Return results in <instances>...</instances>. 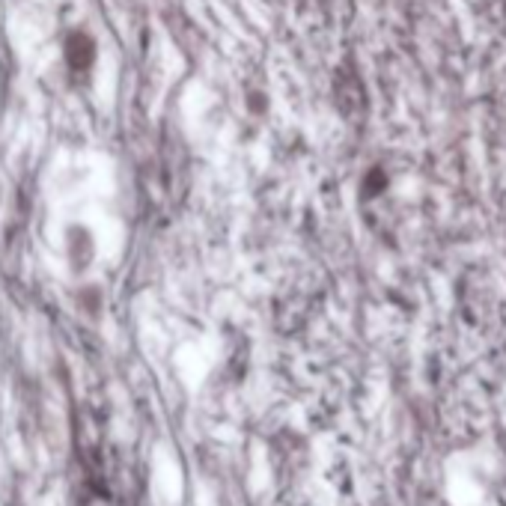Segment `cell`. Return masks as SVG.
<instances>
[{"label":"cell","instance_id":"cell-3","mask_svg":"<svg viewBox=\"0 0 506 506\" xmlns=\"http://www.w3.org/2000/svg\"><path fill=\"white\" fill-rule=\"evenodd\" d=\"M387 188H390L387 170H381V167H370V170L363 173V179H361V194L367 196V200H376V196H381Z\"/></svg>","mask_w":506,"mask_h":506},{"label":"cell","instance_id":"cell-1","mask_svg":"<svg viewBox=\"0 0 506 506\" xmlns=\"http://www.w3.org/2000/svg\"><path fill=\"white\" fill-rule=\"evenodd\" d=\"M96 45H92V39L87 33H72L69 39H65V60H69V65H74V69H87V65L92 63V57H96Z\"/></svg>","mask_w":506,"mask_h":506},{"label":"cell","instance_id":"cell-2","mask_svg":"<svg viewBox=\"0 0 506 506\" xmlns=\"http://www.w3.org/2000/svg\"><path fill=\"white\" fill-rule=\"evenodd\" d=\"M241 105H245L247 117L265 119L271 114V92L265 87H247L245 90V99H241Z\"/></svg>","mask_w":506,"mask_h":506}]
</instances>
